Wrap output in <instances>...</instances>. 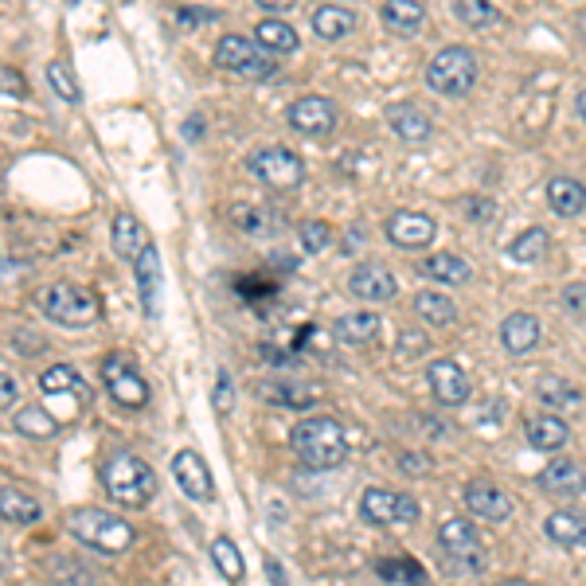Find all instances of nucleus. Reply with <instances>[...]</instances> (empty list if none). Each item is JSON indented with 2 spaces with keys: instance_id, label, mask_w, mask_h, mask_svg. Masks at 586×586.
I'll use <instances>...</instances> for the list:
<instances>
[{
  "instance_id": "5fc2aeb1",
  "label": "nucleus",
  "mask_w": 586,
  "mask_h": 586,
  "mask_svg": "<svg viewBox=\"0 0 586 586\" xmlns=\"http://www.w3.org/2000/svg\"><path fill=\"white\" fill-rule=\"evenodd\" d=\"M9 570V552H4V544H0V575Z\"/></svg>"
},
{
  "instance_id": "c756f323",
  "label": "nucleus",
  "mask_w": 586,
  "mask_h": 586,
  "mask_svg": "<svg viewBox=\"0 0 586 586\" xmlns=\"http://www.w3.org/2000/svg\"><path fill=\"white\" fill-rule=\"evenodd\" d=\"M536 395L544 407H552V414H567V411H578V407H583V391H578L570 380H559V376H544Z\"/></svg>"
},
{
  "instance_id": "4468645a",
  "label": "nucleus",
  "mask_w": 586,
  "mask_h": 586,
  "mask_svg": "<svg viewBox=\"0 0 586 586\" xmlns=\"http://www.w3.org/2000/svg\"><path fill=\"white\" fill-rule=\"evenodd\" d=\"M383 232H388L391 247L422 250V247H430V243H434L438 224L430 219V215H422V212H395L388 224H383Z\"/></svg>"
},
{
  "instance_id": "a211bd4d",
  "label": "nucleus",
  "mask_w": 586,
  "mask_h": 586,
  "mask_svg": "<svg viewBox=\"0 0 586 586\" xmlns=\"http://www.w3.org/2000/svg\"><path fill=\"white\" fill-rule=\"evenodd\" d=\"M388 125L395 130L399 141H407V145H426V141L434 137V122H430L426 110H419L414 102H395V106H388Z\"/></svg>"
},
{
  "instance_id": "f03ea898",
  "label": "nucleus",
  "mask_w": 586,
  "mask_h": 586,
  "mask_svg": "<svg viewBox=\"0 0 586 586\" xmlns=\"http://www.w3.org/2000/svg\"><path fill=\"white\" fill-rule=\"evenodd\" d=\"M102 489L122 508H145L157 496V473L150 470V462H141L137 454L117 450V454H110L102 462Z\"/></svg>"
},
{
  "instance_id": "7c9ffc66",
  "label": "nucleus",
  "mask_w": 586,
  "mask_h": 586,
  "mask_svg": "<svg viewBox=\"0 0 586 586\" xmlns=\"http://www.w3.org/2000/svg\"><path fill=\"white\" fill-rule=\"evenodd\" d=\"M380 313H372V309H363V313H348V317H340L337 321V337L345 340V345H372L376 337H380Z\"/></svg>"
},
{
  "instance_id": "a878e982",
  "label": "nucleus",
  "mask_w": 586,
  "mask_h": 586,
  "mask_svg": "<svg viewBox=\"0 0 586 586\" xmlns=\"http://www.w3.org/2000/svg\"><path fill=\"white\" fill-rule=\"evenodd\" d=\"M43 516L40 501L35 496H28L24 489L17 485H0V521H9V524H35Z\"/></svg>"
},
{
  "instance_id": "ea45409f",
  "label": "nucleus",
  "mask_w": 586,
  "mask_h": 586,
  "mask_svg": "<svg viewBox=\"0 0 586 586\" xmlns=\"http://www.w3.org/2000/svg\"><path fill=\"white\" fill-rule=\"evenodd\" d=\"M48 86H51V91H55L63 102H71V106H75V102L83 99V91H79L75 71H71V66H66V63H59V59H51V63H48Z\"/></svg>"
},
{
  "instance_id": "2f4dec72",
  "label": "nucleus",
  "mask_w": 586,
  "mask_h": 586,
  "mask_svg": "<svg viewBox=\"0 0 586 586\" xmlns=\"http://www.w3.org/2000/svg\"><path fill=\"white\" fill-rule=\"evenodd\" d=\"M422 274L434 281H446V286H465L470 281V263L458 255H450V250H438V255H430L426 263H422Z\"/></svg>"
},
{
  "instance_id": "473e14b6",
  "label": "nucleus",
  "mask_w": 586,
  "mask_h": 586,
  "mask_svg": "<svg viewBox=\"0 0 586 586\" xmlns=\"http://www.w3.org/2000/svg\"><path fill=\"white\" fill-rule=\"evenodd\" d=\"M255 40L263 43L270 55H294L298 51V32L286 24V20H263V24L255 28Z\"/></svg>"
},
{
  "instance_id": "a18cd8bd",
  "label": "nucleus",
  "mask_w": 586,
  "mask_h": 586,
  "mask_svg": "<svg viewBox=\"0 0 586 586\" xmlns=\"http://www.w3.org/2000/svg\"><path fill=\"white\" fill-rule=\"evenodd\" d=\"M0 94H28L24 75H17V71L4 66V63H0Z\"/></svg>"
},
{
  "instance_id": "aec40b11",
  "label": "nucleus",
  "mask_w": 586,
  "mask_h": 586,
  "mask_svg": "<svg viewBox=\"0 0 586 586\" xmlns=\"http://www.w3.org/2000/svg\"><path fill=\"white\" fill-rule=\"evenodd\" d=\"M110 247H114L117 258H125V263H137V255L145 247H150V239H145V227H141V219L133 212H117L114 224H110Z\"/></svg>"
},
{
  "instance_id": "f704fd0d",
  "label": "nucleus",
  "mask_w": 586,
  "mask_h": 586,
  "mask_svg": "<svg viewBox=\"0 0 586 586\" xmlns=\"http://www.w3.org/2000/svg\"><path fill=\"white\" fill-rule=\"evenodd\" d=\"M12 426H17V434H24V438H55L59 434V419L51 411H43V407H35V403H28V407H20L17 411V419H12Z\"/></svg>"
},
{
  "instance_id": "5701e85b",
  "label": "nucleus",
  "mask_w": 586,
  "mask_h": 586,
  "mask_svg": "<svg viewBox=\"0 0 586 586\" xmlns=\"http://www.w3.org/2000/svg\"><path fill=\"white\" fill-rule=\"evenodd\" d=\"M547 207L563 219H575L586 212V184L575 176H552L547 181Z\"/></svg>"
},
{
  "instance_id": "49530a36",
  "label": "nucleus",
  "mask_w": 586,
  "mask_h": 586,
  "mask_svg": "<svg viewBox=\"0 0 586 586\" xmlns=\"http://www.w3.org/2000/svg\"><path fill=\"white\" fill-rule=\"evenodd\" d=\"M17 399H20L17 380H12L9 372H0V411H9V407H17Z\"/></svg>"
},
{
  "instance_id": "79ce46f5",
  "label": "nucleus",
  "mask_w": 586,
  "mask_h": 586,
  "mask_svg": "<svg viewBox=\"0 0 586 586\" xmlns=\"http://www.w3.org/2000/svg\"><path fill=\"white\" fill-rule=\"evenodd\" d=\"M298 239H301V250H306V255H321V250L332 247L337 235H332V227L325 224V219H309V224L298 232Z\"/></svg>"
},
{
  "instance_id": "ddd939ff",
  "label": "nucleus",
  "mask_w": 586,
  "mask_h": 586,
  "mask_svg": "<svg viewBox=\"0 0 586 586\" xmlns=\"http://www.w3.org/2000/svg\"><path fill=\"white\" fill-rule=\"evenodd\" d=\"M235 232L250 235V239H270V235L286 232V215L278 212L274 204H258V199H243L227 212Z\"/></svg>"
},
{
  "instance_id": "09e8293b",
  "label": "nucleus",
  "mask_w": 586,
  "mask_h": 586,
  "mask_svg": "<svg viewBox=\"0 0 586 586\" xmlns=\"http://www.w3.org/2000/svg\"><path fill=\"white\" fill-rule=\"evenodd\" d=\"M219 12H207V9H181V17H176V24L181 28H196L204 24V20H215Z\"/></svg>"
},
{
  "instance_id": "39448f33",
  "label": "nucleus",
  "mask_w": 586,
  "mask_h": 586,
  "mask_svg": "<svg viewBox=\"0 0 586 586\" xmlns=\"http://www.w3.org/2000/svg\"><path fill=\"white\" fill-rule=\"evenodd\" d=\"M212 63L219 71H227V75L243 79V83H270V79H278V59L258 40H247V35H224L215 43Z\"/></svg>"
},
{
  "instance_id": "b1692460",
  "label": "nucleus",
  "mask_w": 586,
  "mask_h": 586,
  "mask_svg": "<svg viewBox=\"0 0 586 586\" xmlns=\"http://www.w3.org/2000/svg\"><path fill=\"white\" fill-rule=\"evenodd\" d=\"M501 340L512 356H528L539 345V317L536 313H508L501 325Z\"/></svg>"
},
{
  "instance_id": "f257e3e1",
  "label": "nucleus",
  "mask_w": 586,
  "mask_h": 586,
  "mask_svg": "<svg viewBox=\"0 0 586 586\" xmlns=\"http://www.w3.org/2000/svg\"><path fill=\"white\" fill-rule=\"evenodd\" d=\"M289 450L306 470H337L348 458V434L337 414H309L289 430Z\"/></svg>"
},
{
  "instance_id": "72a5a7b5",
  "label": "nucleus",
  "mask_w": 586,
  "mask_h": 586,
  "mask_svg": "<svg viewBox=\"0 0 586 586\" xmlns=\"http://www.w3.org/2000/svg\"><path fill=\"white\" fill-rule=\"evenodd\" d=\"M547 247H552V239H547L544 227H528V232H521L508 243V255H512V263L536 266V263H544Z\"/></svg>"
},
{
  "instance_id": "37998d69",
  "label": "nucleus",
  "mask_w": 586,
  "mask_h": 586,
  "mask_svg": "<svg viewBox=\"0 0 586 586\" xmlns=\"http://www.w3.org/2000/svg\"><path fill=\"white\" fill-rule=\"evenodd\" d=\"M232 407H235V388H232V376L227 372H219V383H215V414H232Z\"/></svg>"
},
{
  "instance_id": "6e6552de",
  "label": "nucleus",
  "mask_w": 586,
  "mask_h": 586,
  "mask_svg": "<svg viewBox=\"0 0 586 586\" xmlns=\"http://www.w3.org/2000/svg\"><path fill=\"white\" fill-rule=\"evenodd\" d=\"M247 173L274 192H294L306 184V161L286 145H263L247 157Z\"/></svg>"
},
{
  "instance_id": "1a4fd4ad",
  "label": "nucleus",
  "mask_w": 586,
  "mask_h": 586,
  "mask_svg": "<svg viewBox=\"0 0 586 586\" xmlns=\"http://www.w3.org/2000/svg\"><path fill=\"white\" fill-rule=\"evenodd\" d=\"M102 388L110 391V399L117 407H130V411L150 407V383H145V376L133 368V360L125 352H110L102 360Z\"/></svg>"
},
{
  "instance_id": "4be33fe9",
  "label": "nucleus",
  "mask_w": 586,
  "mask_h": 586,
  "mask_svg": "<svg viewBox=\"0 0 586 586\" xmlns=\"http://www.w3.org/2000/svg\"><path fill=\"white\" fill-rule=\"evenodd\" d=\"M133 270H137L141 309H145L150 317H157V309H161V258H157V247H153V243L137 255Z\"/></svg>"
},
{
  "instance_id": "6ab92c4d",
  "label": "nucleus",
  "mask_w": 586,
  "mask_h": 586,
  "mask_svg": "<svg viewBox=\"0 0 586 586\" xmlns=\"http://www.w3.org/2000/svg\"><path fill=\"white\" fill-rule=\"evenodd\" d=\"M539 489L552 496H563V501H575V496L586 493V470L578 462H567V458H555V462L539 473Z\"/></svg>"
},
{
  "instance_id": "20e7f679",
  "label": "nucleus",
  "mask_w": 586,
  "mask_h": 586,
  "mask_svg": "<svg viewBox=\"0 0 586 586\" xmlns=\"http://www.w3.org/2000/svg\"><path fill=\"white\" fill-rule=\"evenodd\" d=\"M66 528H71V536H75L79 544H86L91 552H102V555L130 552L133 539H137L133 524L106 508H75L66 516Z\"/></svg>"
},
{
  "instance_id": "e433bc0d",
  "label": "nucleus",
  "mask_w": 586,
  "mask_h": 586,
  "mask_svg": "<svg viewBox=\"0 0 586 586\" xmlns=\"http://www.w3.org/2000/svg\"><path fill=\"white\" fill-rule=\"evenodd\" d=\"M263 395L270 399L274 407H289V411H306L321 399V391L309 388V383H270L263 388Z\"/></svg>"
},
{
  "instance_id": "de8ad7c7",
  "label": "nucleus",
  "mask_w": 586,
  "mask_h": 586,
  "mask_svg": "<svg viewBox=\"0 0 586 586\" xmlns=\"http://www.w3.org/2000/svg\"><path fill=\"white\" fill-rule=\"evenodd\" d=\"M422 348H426V340H422V332H399V356H403V360H411V356H419Z\"/></svg>"
},
{
  "instance_id": "cd10ccee",
  "label": "nucleus",
  "mask_w": 586,
  "mask_h": 586,
  "mask_svg": "<svg viewBox=\"0 0 586 586\" xmlns=\"http://www.w3.org/2000/svg\"><path fill=\"white\" fill-rule=\"evenodd\" d=\"M380 20L388 24V32L395 35H414L426 20V9H422L419 0H383Z\"/></svg>"
},
{
  "instance_id": "423d86ee",
  "label": "nucleus",
  "mask_w": 586,
  "mask_h": 586,
  "mask_svg": "<svg viewBox=\"0 0 586 586\" xmlns=\"http://www.w3.org/2000/svg\"><path fill=\"white\" fill-rule=\"evenodd\" d=\"M477 55L470 48H442L426 66V86L442 99H465L477 86Z\"/></svg>"
},
{
  "instance_id": "a19ab883",
  "label": "nucleus",
  "mask_w": 586,
  "mask_h": 586,
  "mask_svg": "<svg viewBox=\"0 0 586 586\" xmlns=\"http://www.w3.org/2000/svg\"><path fill=\"white\" fill-rule=\"evenodd\" d=\"M454 12L462 24L477 28V32H485V28L496 24V9L489 4V0H454Z\"/></svg>"
},
{
  "instance_id": "864d4df0",
  "label": "nucleus",
  "mask_w": 586,
  "mask_h": 586,
  "mask_svg": "<svg viewBox=\"0 0 586 586\" xmlns=\"http://www.w3.org/2000/svg\"><path fill=\"white\" fill-rule=\"evenodd\" d=\"M575 106H578V117L586 122V91H578V102H575Z\"/></svg>"
},
{
  "instance_id": "bb28decb",
  "label": "nucleus",
  "mask_w": 586,
  "mask_h": 586,
  "mask_svg": "<svg viewBox=\"0 0 586 586\" xmlns=\"http://www.w3.org/2000/svg\"><path fill=\"white\" fill-rule=\"evenodd\" d=\"M313 32L321 35V40H345V35L356 32V12L348 9V4H340V0L321 4V9L313 12Z\"/></svg>"
},
{
  "instance_id": "58836bf2",
  "label": "nucleus",
  "mask_w": 586,
  "mask_h": 586,
  "mask_svg": "<svg viewBox=\"0 0 586 586\" xmlns=\"http://www.w3.org/2000/svg\"><path fill=\"white\" fill-rule=\"evenodd\" d=\"M212 563L227 583H243V575H247V567H243V552L227 536H219L212 544Z\"/></svg>"
},
{
  "instance_id": "c85d7f7f",
  "label": "nucleus",
  "mask_w": 586,
  "mask_h": 586,
  "mask_svg": "<svg viewBox=\"0 0 586 586\" xmlns=\"http://www.w3.org/2000/svg\"><path fill=\"white\" fill-rule=\"evenodd\" d=\"M414 313H419V321L430 325V329H450V325L458 321V306L446 294H434V289L414 294Z\"/></svg>"
},
{
  "instance_id": "f8f14e48",
  "label": "nucleus",
  "mask_w": 586,
  "mask_h": 586,
  "mask_svg": "<svg viewBox=\"0 0 586 586\" xmlns=\"http://www.w3.org/2000/svg\"><path fill=\"white\" fill-rule=\"evenodd\" d=\"M286 117L294 130L306 133V137H313V141H325L340 122L337 106H332L329 99H321V94H306V99H298L294 106H289Z\"/></svg>"
},
{
  "instance_id": "dca6fc26",
  "label": "nucleus",
  "mask_w": 586,
  "mask_h": 586,
  "mask_svg": "<svg viewBox=\"0 0 586 586\" xmlns=\"http://www.w3.org/2000/svg\"><path fill=\"white\" fill-rule=\"evenodd\" d=\"M173 477H176V485H181V493L192 496V501H199V504L215 501V477L196 450H181V454L173 458Z\"/></svg>"
},
{
  "instance_id": "2eb2a0df",
  "label": "nucleus",
  "mask_w": 586,
  "mask_h": 586,
  "mask_svg": "<svg viewBox=\"0 0 586 586\" xmlns=\"http://www.w3.org/2000/svg\"><path fill=\"white\" fill-rule=\"evenodd\" d=\"M426 383H430V391H434V399L442 407H462L465 399H470V376H465L462 363H454L450 356L430 360Z\"/></svg>"
},
{
  "instance_id": "603ef678",
  "label": "nucleus",
  "mask_w": 586,
  "mask_h": 586,
  "mask_svg": "<svg viewBox=\"0 0 586 586\" xmlns=\"http://www.w3.org/2000/svg\"><path fill=\"white\" fill-rule=\"evenodd\" d=\"M258 4H263L266 12H286V9H294L298 0H258Z\"/></svg>"
},
{
  "instance_id": "c03bdc74",
  "label": "nucleus",
  "mask_w": 586,
  "mask_h": 586,
  "mask_svg": "<svg viewBox=\"0 0 586 586\" xmlns=\"http://www.w3.org/2000/svg\"><path fill=\"white\" fill-rule=\"evenodd\" d=\"M563 306H567L570 313L586 317V281H570V286L563 289Z\"/></svg>"
},
{
  "instance_id": "393cba45",
  "label": "nucleus",
  "mask_w": 586,
  "mask_h": 586,
  "mask_svg": "<svg viewBox=\"0 0 586 586\" xmlns=\"http://www.w3.org/2000/svg\"><path fill=\"white\" fill-rule=\"evenodd\" d=\"M544 536L559 547L583 552L586 547V516H578V512H552V516L544 521Z\"/></svg>"
},
{
  "instance_id": "8fccbe9b",
  "label": "nucleus",
  "mask_w": 586,
  "mask_h": 586,
  "mask_svg": "<svg viewBox=\"0 0 586 586\" xmlns=\"http://www.w3.org/2000/svg\"><path fill=\"white\" fill-rule=\"evenodd\" d=\"M399 470H403V473H430V470H434V462H430V458H422V454H403V458H399Z\"/></svg>"
},
{
  "instance_id": "9d476101",
  "label": "nucleus",
  "mask_w": 586,
  "mask_h": 586,
  "mask_svg": "<svg viewBox=\"0 0 586 586\" xmlns=\"http://www.w3.org/2000/svg\"><path fill=\"white\" fill-rule=\"evenodd\" d=\"M360 516L376 528H407L419 521V501L395 489H368L360 496Z\"/></svg>"
},
{
  "instance_id": "7ed1b4c3",
  "label": "nucleus",
  "mask_w": 586,
  "mask_h": 586,
  "mask_svg": "<svg viewBox=\"0 0 586 586\" xmlns=\"http://www.w3.org/2000/svg\"><path fill=\"white\" fill-rule=\"evenodd\" d=\"M35 306L43 309V317L63 329H91L102 317V301L94 289L75 286V281H51L35 294Z\"/></svg>"
},
{
  "instance_id": "0eeeda50",
  "label": "nucleus",
  "mask_w": 586,
  "mask_h": 586,
  "mask_svg": "<svg viewBox=\"0 0 586 586\" xmlns=\"http://www.w3.org/2000/svg\"><path fill=\"white\" fill-rule=\"evenodd\" d=\"M438 544H442V555H446L450 567L462 570V575H481V570L489 567V552H485V544H481L477 524L465 521V516L442 521Z\"/></svg>"
},
{
  "instance_id": "c9c22d12",
  "label": "nucleus",
  "mask_w": 586,
  "mask_h": 586,
  "mask_svg": "<svg viewBox=\"0 0 586 586\" xmlns=\"http://www.w3.org/2000/svg\"><path fill=\"white\" fill-rule=\"evenodd\" d=\"M40 391L43 395H71V399H83L86 395V383L75 368H66V363H55L48 372L40 376Z\"/></svg>"
},
{
  "instance_id": "3c124183",
  "label": "nucleus",
  "mask_w": 586,
  "mask_h": 586,
  "mask_svg": "<svg viewBox=\"0 0 586 586\" xmlns=\"http://www.w3.org/2000/svg\"><path fill=\"white\" fill-rule=\"evenodd\" d=\"M470 215H473V219H493V215H496V207L489 204V199L473 196V199H470Z\"/></svg>"
},
{
  "instance_id": "412c9836",
  "label": "nucleus",
  "mask_w": 586,
  "mask_h": 586,
  "mask_svg": "<svg viewBox=\"0 0 586 586\" xmlns=\"http://www.w3.org/2000/svg\"><path fill=\"white\" fill-rule=\"evenodd\" d=\"M524 438H528V446L536 450V454H555V450L567 446L570 438V426L563 414H539V419H532L528 426H524Z\"/></svg>"
},
{
  "instance_id": "4c0bfd02",
  "label": "nucleus",
  "mask_w": 586,
  "mask_h": 586,
  "mask_svg": "<svg viewBox=\"0 0 586 586\" xmlns=\"http://www.w3.org/2000/svg\"><path fill=\"white\" fill-rule=\"evenodd\" d=\"M376 575H380L383 583H399V586H426V570H422L414 559H407V555H399V559H391V555H383V559H376Z\"/></svg>"
},
{
  "instance_id": "9b49d317",
  "label": "nucleus",
  "mask_w": 586,
  "mask_h": 586,
  "mask_svg": "<svg viewBox=\"0 0 586 586\" xmlns=\"http://www.w3.org/2000/svg\"><path fill=\"white\" fill-rule=\"evenodd\" d=\"M348 294L356 301H368V306H383V301H391L399 294V281L391 274V266L368 258V263H360L348 274Z\"/></svg>"
},
{
  "instance_id": "6e6d98bb",
  "label": "nucleus",
  "mask_w": 586,
  "mask_h": 586,
  "mask_svg": "<svg viewBox=\"0 0 586 586\" xmlns=\"http://www.w3.org/2000/svg\"><path fill=\"white\" fill-rule=\"evenodd\" d=\"M496 586H532V583H524V578H501Z\"/></svg>"
},
{
  "instance_id": "f3484780",
  "label": "nucleus",
  "mask_w": 586,
  "mask_h": 586,
  "mask_svg": "<svg viewBox=\"0 0 586 586\" xmlns=\"http://www.w3.org/2000/svg\"><path fill=\"white\" fill-rule=\"evenodd\" d=\"M465 508L477 516V521H489V524H504L512 516V501L508 493H504L501 485H493V481L477 477L465 485Z\"/></svg>"
}]
</instances>
